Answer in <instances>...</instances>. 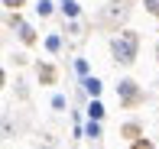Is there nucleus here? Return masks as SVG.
Returning <instances> with one entry per match:
<instances>
[{
    "mask_svg": "<svg viewBox=\"0 0 159 149\" xmlns=\"http://www.w3.org/2000/svg\"><path fill=\"white\" fill-rule=\"evenodd\" d=\"M111 52H114V59H117L120 65H133L136 52H140V36H136L133 29H124L117 39L111 42Z\"/></svg>",
    "mask_w": 159,
    "mask_h": 149,
    "instance_id": "nucleus-1",
    "label": "nucleus"
},
{
    "mask_svg": "<svg viewBox=\"0 0 159 149\" xmlns=\"http://www.w3.org/2000/svg\"><path fill=\"white\" fill-rule=\"evenodd\" d=\"M117 88H120V94H124V104H127V107H133L136 101H143V94L136 91V81H130V78H127V81H120Z\"/></svg>",
    "mask_w": 159,
    "mask_h": 149,
    "instance_id": "nucleus-2",
    "label": "nucleus"
},
{
    "mask_svg": "<svg viewBox=\"0 0 159 149\" xmlns=\"http://www.w3.org/2000/svg\"><path fill=\"white\" fill-rule=\"evenodd\" d=\"M84 91H88L91 97H98L101 94V81H98V78H84Z\"/></svg>",
    "mask_w": 159,
    "mask_h": 149,
    "instance_id": "nucleus-3",
    "label": "nucleus"
},
{
    "mask_svg": "<svg viewBox=\"0 0 159 149\" xmlns=\"http://www.w3.org/2000/svg\"><path fill=\"white\" fill-rule=\"evenodd\" d=\"M88 117H91V120H101V117H104V107H101V101H91V107H88Z\"/></svg>",
    "mask_w": 159,
    "mask_h": 149,
    "instance_id": "nucleus-4",
    "label": "nucleus"
},
{
    "mask_svg": "<svg viewBox=\"0 0 159 149\" xmlns=\"http://www.w3.org/2000/svg\"><path fill=\"white\" fill-rule=\"evenodd\" d=\"M20 39H23L26 46H33V42H36V33L30 29V26H20Z\"/></svg>",
    "mask_w": 159,
    "mask_h": 149,
    "instance_id": "nucleus-5",
    "label": "nucleus"
},
{
    "mask_svg": "<svg viewBox=\"0 0 159 149\" xmlns=\"http://www.w3.org/2000/svg\"><path fill=\"white\" fill-rule=\"evenodd\" d=\"M62 10H65V16H78V13H81L75 0H65V7H62Z\"/></svg>",
    "mask_w": 159,
    "mask_h": 149,
    "instance_id": "nucleus-6",
    "label": "nucleus"
},
{
    "mask_svg": "<svg viewBox=\"0 0 159 149\" xmlns=\"http://www.w3.org/2000/svg\"><path fill=\"white\" fill-rule=\"evenodd\" d=\"M59 46H62L59 36H49V39H46V49H49V52H59Z\"/></svg>",
    "mask_w": 159,
    "mask_h": 149,
    "instance_id": "nucleus-7",
    "label": "nucleus"
},
{
    "mask_svg": "<svg viewBox=\"0 0 159 149\" xmlns=\"http://www.w3.org/2000/svg\"><path fill=\"white\" fill-rule=\"evenodd\" d=\"M143 3H146V10L153 13V16H159V0H143Z\"/></svg>",
    "mask_w": 159,
    "mask_h": 149,
    "instance_id": "nucleus-8",
    "label": "nucleus"
},
{
    "mask_svg": "<svg viewBox=\"0 0 159 149\" xmlns=\"http://www.w3.org/2000/svg\"><path fill=\"white\" fill-rule=\"evenodd\" d=\"M124 133H127L130 139H136V133H140V126H136V123H127V126H124Z\"/></svg>",
    "mask_w": 159,
    "mask_h": 149,
    "instance_id": "nucleus-9",
    "label": "nucleus"
},
{
    "mask_svg": "<svg viewBox=\"0 0 159 149\" xmlns=\"http://www.w3.org/2000/svg\"><path fill=\"white\" fill-rule=\"evenodd\" d=\"M36 10H39V16H49V10H52V7H49V0H42V3L36 7Z\"/></svg>",
    "mask_w": 159,
    "mask_h": 149,
    "instance_id": "nucleus-10",
    "label": "nucleus"
},
{
    "mask_svg": "<svg viewBox=\"0 0 159 149\" xmlns=\"http://www.w3.org/2000/svg\"><path fill=\"white\" fill-rule=\"evenodd\" d=\"M52 107H55V110H62V107H65V97H62V94H55V97H52Z\"/></svg>",
    "mask_w": 159,
    "mask_h": 149,
    "instance_id": "nucleus-11",
    "label": "nucleus"
},
{
    "mask_svg": "<svg viewBox=\"0 0 159 149\" xmlns=\"http://www.w3.org/2000/svg\"><path fill=\"white\" fill-rule=\"evenodd\" d=\"M3 7H10V10H20V7H23V0H3Z\"/></svg>",
    "mask_w": 159,
    "mask_h": 149,
    "instance_id": "nucleus-12",
    "label": "nucleus"
},
{
    "mask_svg": "<svg viewBox=\"0 0 159 149\" xmlns=\"http://www.w3.org/2000/svg\"><path fill=\"white\" fill-rule=\"evenodd\" d=\"M133 149H153V146H149V143H136Z\"/></svg>",
    "mask_w": 159,
    "mask_h": 149,
    "instance_id": "nucleus-13",
    "label": "nucleus"
},
{
    "mask_svg": "<svg viewBox=\"0 0 159 149\" xmlns=\"http://www.w3.org/2000/svg\"><path fill=\"white\" fill-rule=\"evenodd\" d=\"M156 55H159V49H156Z\"/></svg>",
    "mask_w": 159,
    "mask_h": 149,
    "instance_id": "nucleus-14",
    "label": "nucleus"
}]
</instances>
